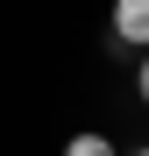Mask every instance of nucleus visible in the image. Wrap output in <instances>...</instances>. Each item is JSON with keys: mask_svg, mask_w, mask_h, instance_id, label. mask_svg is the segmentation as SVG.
<instances>
[{"mask_svg": "<svg viewBox=\"0 0 149 156\" xmlns=\"http://www.w3.org/2000/svg\"><path fill=\"white\" fill-rule=\"evenodd\" d=\"M135 92H142V107H149V50H142V64H135Z\"/></svg>", "mask_w": 149, "mask_h": 156, "instance_id": "nucleus-3", "label": "nucleus"}, {"mask_svg": "<svg viewBox=\"0 0 149 156\" xmlns=\"http://www.w3.org/2000/svg\"><path fill=\"white\" fill-rule=\"evenodd\" d=\"M57 156H121V142H114V135H99V128H78Z\"/></svg>", "mask_w": 149, "mask_h": 156, "instance_id": "nucleus-2", "label": "nucleus"}, {"mask_svg": "<svg viewBox=\"0 0 149 156\" xmlns=\"http://www.w3.org/2000/svg\"><path fill=\"white\" fill-rule=\"evenodd\" d=\"M107 29H114V43L149 50V0H114L107 7Z\"/></svg>", "mask_w": 149, "mask_h": 156, "instance_id": "nucleus-1", "label": "nucleus"}, {"mask_svg": "<svg viewBox=\"0 0 149 156\" xmlns=\"http://www.w3.org/2000/svg\"><path fill=\"white\" fill-rule=\"evenodd\" d=\"M121 156H149V142H135V149H121Z\"/></svg>", "mask_w": 149, "mask_h": 156, "instance_id": "nucleus-4", "label": "nucleus"}]
</instances>
